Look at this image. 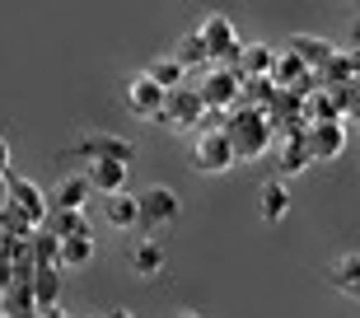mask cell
I'll return each mask as SVG.
<instances>
[{"label": "cell", "instance_id": "cell-13", "mask_svg": "<svg viewBox=\"0 0 360 318\" xmlns=\"http://www.w3.org/2000/svg\"><path fill=\"white\" fill-rule=\"evenodd\" d=\"M89 183H84V173H66V178H56L47 187V215L52 211H84V201H89Z\"/></svg>", "mask_w": 360, "mask_h": 318}, {"label": "cell", "instance_id": "cell-5", "mask_svg": "<svg viewBox=\"0 0 360 318\" xmlns=\"http://www.w3.org/2000/svg\"><path fill=\"white\" fill-rule=\"evenodd\" d=\"M234 164H239V159L229 150L225 127H206V132L192 136V169L197 173H229Z\"/></svg>", "mask_w": 360, "mask_h": 318}, {"label": "cell", "instance_id": "cell-8", "mask_svg": "<svg viewBox=\"0 0 360 318\" xmlns=\"http://www.w3.org/2000/svg\"><path fill=\"white\" fill-rule=\"evenodd\" d=\"M271 159H276V178L285 183V178H295V173H304L314 159H309V141L304 132H281L276 141H271Z\"/></svg>", "mask_w": 360, "mask_h": 318}, {"label": "cell", "instance_id": "cell-6", "mask_svg": "<svg viewBox=\"0 0 360 318\" xmlns=\"http://www.w3.org/2000/svg\"><path fill=\"white\" fill-rule=\"evenodd\" d=\"M201 122H206V108H201L197 89H174L169 98H164V113L155 117V127H164V132H201Z\"/></svg>", "mask_w": 360, "mask_h": 318}, {"label": "cell", "instance_id": "cell-27", "mask_svg": "<svg viewBox=\"0 0 360 318\" xmlns=\"http://www.w3.org/2000/svg\"><path fill=\"white\" fill-rule=\"evenodd\" d=\"M10 159H14V150H10V141L0 136V173H10Z\"/></svg>", "mask_w": 360, "mask_h": 318}, {"label": "cell", "instance_id": "cell-32", "mask_svg": "<svg viewBox=\"0 0 360 318\" xmlns=\"http://www.w3.org/2000/svg\"><path fill=\"white\" fill-rule=\"evenodd\" d=\"M178 318H206V314H197V309H183V314H178Z\"/></svg>", "mask_w": 360, "mask_h": 318}, {"label": "cell", "instance_id": "cell-17", "mask_svg": "<svg viewBox=\"0 0 360 318\" xmlns=\"http://www.w3.org/2000/svg\"><path fill=\"white\" fill-rule=\"evenodd\" d=\"M356 75H360V52H351V47L342 52V47H337L333 61L319 70V89H333V84H356Z\"/></svg>", "mask_w": 360, "mask_h": 318}, {"label": "cell", "instance_id": "cell-19", "mask_svg": "<svg viewBox=\"0 0 360 318\" xmlns=\"http://www.w3.org/2000/svg\"><path fill=\"white\" fill-rule=\"evenodd\" d=\"M257 211H262V220H267V225L285 220V211H290V192H285V183H281V178H267V183L257 187Z\"/></svg>", "mask_w": 360, "mask_h": 318}, {"label": "cell", "instance_id": "cell-28", "mask_svg": "<svg viewBox=\"0 0 360 318\" xmlns=\"http://www.w3.org/2000/svg\"><path fill=\"white\" fill-rule=\"evenodd\" d=\"M347 42H351V52H360V14L351 19V33H347Z\"/></svg>", "mask_w": 360, "mask_h": 318}, {"label": "cell", "instance_id": "cell-9", "mask_svg": "<svg viewBox=\"0 0 360 318\" xmlns=\"http://www.w3.org/2000/svg\"><path fill=\"white\" fill-rule=\"evenodd\" d=\"M10 206L24 215L33 229L47 225V192H42L33 178H10Z\"/></svg>", "mask_w": 360, "mask_h": 318}, {"label": "cell", "instance_id": "cell-18", "mask_svg": "<svg viewBox=\"0 0 360 318\" xmlns=\"http://www.w3.org/2000/svg\"><path fill=\"white\" fill-rule=\"evenodd\" d=\"M103 225H108V229H122V234L141 229V215H136V197H131V192L103 197Z\"/></svg>", "mask_w": 360, "mask_h": 318}, {"label": "cell", "instance_id": "cell-12", "mask_svg": "<svg viewBox=\"0 0 360 318\" xmlns=\"http://www.w3.org/2000/svg\"><path fill=\"white\" fill-rule=\"evenodd\" d=\"M304 141H309V159L314 164H333L347 150V127L342 122H323V127H309Z\"/></svg>", "mask_w": 360, "mask_h": 318}, {"label": "cell", "instance_id": "cell-2", "mask_svg": "<svg viewBox=\"0 0 360 318\" xmlns=\"http://www.w3.org/2000/svg\"><path fill=\"white\" fill-rule=\"evenodd\" d=\"M178 211H183V201H178L174 187L150 183L146 192H136V215H141V229H146L150 238L164 234V229H174L178 225Z\"/></svg>", "mask_w": 360, "mask_h": 318}, {"label": "cell", "instance_id": "cell-22", "mask_svg": "<svg viewBox=\"0 0 360 318\" xmlns=\"http://www.w3.org/2000/svg\"><path fill=\"white\" fill-rule=\"evenodd\" d=\"M94 262V238H56V267L61 272H80Z\"/></svg>", "mask_w": 360, "mask_h": 318}, {"label": "cell", "instance_id": "cell-14", "mask_svg": "<svg viewBox=\"0 0 360 318\" xmlns=\"http://www.w3.org/2000/svg\"><path fill=\"white\" fill-rule=\"evenodd\" d=\"M164 98H169V94H164L160 84H150L146 75H131V80H127V108H131L136 117L155 122L164 113Z\"/></svg>", "mask_w": 360, "mask_h": 318}, {"label": "cell", "instance_id": "cell-25", "mask_svg": "<svg viewBox=\"0 0 360 318\" xmlns=\"http://www.w3.org/2000/svg\"><path fill=\"white\" fill-rule=\"evenodd\" d=\"M328 276H333V286H337V291L356 286V281H360V253H342V257H333Z\"/></svg>", "mask_w": 360, "mask_h": 318}, {"label": "cell", "instance_id": "cell-15", "mask_svg": "<svg viewBox=\"0 0 360 318\" xmlns=\"http://www.w3.org/2000/svg\"><path fill=\"white\" fill-rule=\"evenodd\" d=\"M271 61H276V47H271V42H243L229 70H234L239 80H267L271 75Z\"/></svg>", "mask_w": 360, "mask_h": 318}, {"label": "cell", "instance_id": "cell-24", "mask_svg": "<svg viewBox=\"0 0 360 318\" xmlns=\"http://www.w3.org/2000/svg\"><path fill=\"white\" fill-rule=\"evenodd\" d=\"M169 56L183 66V75H187V70H206V66H211V61H206V47H201V38H197V28L183 33V38L174 42V52H169Z\"/></svg>", "mask_w": 360, "mask_h": 318}, {"label": "cell", "instance_id": "cell-31", "mask_svg": "<svg viewBox=\"0 0 360 318\" xmlns=\"http://www.w3.org/2000/svg\"><path fill=\"white\" fill-rule=\"evenodd\" d=\"M103 318H136V314H131V309H108Z\"/></svg>", "mask_w": 360, "mask_h": 318}, {"label": "cell", "instance_id": "cell-7", "mask_svg": "<svg viewBox=\"0 0 360 318\" xmlns=\"http://www.w3.org/2000/svg\"><path fill=\"white\" fill-rule=\"evenodd\" d=\"M70 155L89 159V164H127V169L136 164V146L122 141V136H112V132H94V136H84V141H75Z\"/></svg>", "mask_w": 360, "mask_h": 318}, {"label": "cell", "instance_id": "cell-4", "mask_svg": "<svg viewBox=\"0 0 360 318\" xmlns=\"http://www.w3.org/2000/svg\"><path fill=\"white\" fill-rule=\"evenodd\" d=\"M239 89H243V80L229 66H206L201 70V84H197V98L206 113H234L239 108Z\"/></svg>", "mask_w": 360, "mask_h": 318}, {"label": "cell", "instance_id": "cell-23", "mask_svg": "<svg viewBox=\"0 0 360 318\" xmlns=\"http://www.w3.org/2000/svg\"><path fill=\"white\" fill-rule=\"evenodd\" d=\"M141 75L150 80V84H160L164 94H174V89H183V66H178L174 56H155V61H146V70H141Z\"/></svg>", "mask_w": 360, "mask_h": 318}, {"label": "cell", "instance_id": "cell-21", "mask_svg": "<svg viewBox=\"0 0 360 318\" xmlns=\"http://www.w3.org/2000/svg\"><path fill=\"white\" fill-rule=\"evenodd\" d=\"M42 229H47L52 238H94L89 215H84V211H52Z\"/></svg>", "mask_w": 360, "mask_h": 318}, {"label": "cell", "instance_id": "cell-34", "mask_svg": "<svg viewBox=\"0 0 360 318\" xmlns=\"http://www.w3.org/2000/svg\"><path fill=\"white\" fill-rule=\"evenodd\" d=\"M0 318H5V314H0Z\"/></svg>", "mask_w": 360, "mask_h": 318}, {"label": "cell", "instance_id": "cell-3", "mask_svg": "<svg viewBox=\"0 0 360 318\" xmlns=\"http://www.w3.org/2000/svg\"><path fill=\"white\" fill-rule=\"evenodd\" d=\"M197 38H201V47H206V61H211V66H234V56H239V47H243L234 19L220 14V10L206 14V24L197 28Z\"/></svg>", "mask_w": 360, "mask_h": 318}, {"label": "cell", "instance_id": "cell-1", "mask_svg": "<svg viewBox=\"0 0 360 318\" xmlns=\"http://www.w3.org/2000/svg\"><path fill=\"white\" fill-rule=\"evenodd\" d=\"M225 136H229V150H234V159H243V164H253V159L271 155V141H276L271 122L262 117V113H248V108H234V113H225Z\"/></svg>", "mask_w": 360, "mask_h": 318}, {"label": "cell", "instance_id": "cell-10", "mask_svg": "<svg viewBox=\"0 0 360 318\" xmlns=\"http://www.w3.org/2000/svg\"><path fill=\"white\" fill-rule=\"evenodd\" d=\"M285 52L300 56V66H304L309 75H319V70L333 61L337 42L333 38H319V33H290V38H285Z\"/></svg>", "mask_w": 360, "mask_h": 318}, {"label": "cell", "instance_id": "cell-33", "mask_svg": "<svg viewBox=\"0 0 360 318\" xmlns=\"http://www.w3.org/2000/svg\"><path fill=\"white\" fill-rule=\"evenodd\" d=\"M356 89H360V75H356Z\"/></svg>", "mask_w": 360, "mask_h": 318}, {"label": "cell", "instance_id": "cell-26", "mask_svg": "<svg viewBox=\"0 0 360 318\" xmlns=\"http://www.w3.org/2000/svg\"><path fill=\"white\" fill-rule=\"evenodd\" d=\"M28 248H33V262L38 267H56V238L47 234V229H38V234L28 238ZM61 272V267H56Z\"/></svg>", "mask_w": 360, "mask_h": 318}, {"label": "cell", "instance_id": "cell-20", "mask_svg": "<svg viewBox=\"0 0 360 318\" xmlns=\"http://www.w3.org/2000/svg\"><path fill=\"white\" fill-rule=\"evenodd\" d=\"M28 291H33V309H56L61 305V272L56 267H38Z\"/></svg>", "mask_w": 360, "mask_h": 318}, {"label": "cell", "instance_id": "cell-11", "mask_svg": "<svg viewBox=\"0 0 360 318\" xmlns=\"http://www.w3.org/2000/svg\"><path fill=\"white\" fill-rule=\"evenodd\" d=\"M127 267H131V276L155 281V276H164V267H169V248H164L160 238H136L131 253H127Z\"/></svg>", "mask_w": 360, "mask_h": 318}, {"label": "cell", "instance_id": "cell-16", "mask_svg": "<svg viewBox=\"0 0 360 318\" xmlns=\"http://www.w3.org/2000/svg\"><path fill=\"white\" fill-rule=\"evenodd\" d=\"M84 183H89V192L117 197V192H127V183H131V169H127V164H89V169H84Z\"/></svg>", "mask_w": 360, "mask_h": 318}, {"label": "cell", "instance_id": "cell-30", "mask_svg": "<svg viewBox=\"0 0 360 318\" xmlns=\"http://www.w3.org/2000/svg\"><path fill=\"white\" fill-rule=\"evenodd\" d=\"M38 318H70V314H66L61 305H56V309H38Z\"/></svg>", "mask_w": 360, "mask_h": 318}, {"label": "cell", "instance_id": "cell-29", "mask_svg": "<svg viewBox=\"0 0 360 318\" xmlns=\"http://www.w3.org/2000/svg\"><path fill=\"white\" fill-rule=\"evenodd\" d=\"M10 206V173H0V211Z\"/></svg>", "mask_w": 360, "mask_h": 318}]
</instances>
